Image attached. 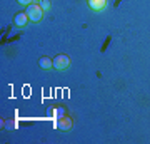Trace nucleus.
<instances>
[{
  "instance_id": "obj_5",
  "label": "nucleus",
  "mask_w": 150,
  "mask_h": 144,
  "mask_svg": "<svg viewBox=\"0 0 150 144\" xmlns=\"http://www.w3.org/2000/svg\"><path fill=\"white\" fill-rule=\"evenodd\" d=\"M87 2H88V7L95 12H100L107 7V0H87Z\"/></svg>"
},
{
  "instance_id": "obj_9",
  "label": "nucleus",
  "mask_w": 150,
  "mask_h": 144,
  "mask_svg": "<svg viewBox=\"0 0 150 144\" xmlns=\"http://www.w3.org/2000/svg\"><path fill=\"white\" fill-rule=\"evenodd\" d=\"M38 2H40V0H38Z\"/></svg>"
},
{
  "instance_id": "obj_8",
  "label": "nucleus",
  "mask_w": 150,
  "mask_h": 144,
  "mask_svg": "<svg viewBox=\"0 0 150 144\" xmlns=\"http://www.w3.org/2000/svg\"><path fill=\"white\" fill-rule=\"evenodd\" d=\"M17 2H18V4H22V5H30L33 0H17Z\"/></svg>"
},
{
  "instance_id": "obj_2",
  "label": "nucleus",
  "mask_w": 150,
  "mask_h": 144,
  "mask_svg": "<svg viewBox=\"0 0 150 144\" xmlns=\"http://www.w3.org/2000/svg\"><path fill=\"white\" fill-rule=\"evenodd\" d=\"M70 67V57L69 55H65V54H62V55H57L54 59V69L57 70H65Z\"/></svg>"
},
{
  "instance_id": "obj_3",
  "label": "nucleus",
  "mask_w": 150,
  "mask_h": 144,
  "mask_svg": "<svg viewBox=\"0 0 150 144\" xmlns=\"http://www.w3.org/2000/svg\"><path fill=\"white\" fill-rule=\"evenodd\" d=\"M55 126L62 131H70V129L74 128V123H72V119L67 117V116H60L57 121H55Z\"/></svg>"
},
{
  "instance_id": "obj_4",
  "label": "nucleus",
  "mask_w": 150,
  "mask_h": 144,
  "mask_svg": "<svg viewBox=\"0 0 150 144\" xmlns=\"http://www.w3.org/2000/svg\"><path fill=\"white\" fill-rule=\"evenodd\" d=\"M28 15H27V12H18L15 15V19H13V24H15L18 29H23V27H27V24H28Z\"/></svg>"
},
{
  "instance_id": "obj_1",
  "label": "nucleus",
  "mask_w": 150,
  "mask_h": 144,
  "mask_svg": "<svg viewBox=\"0 0 150 144\" xmlns=\"http://www.w3.org/2000/svg\"><path fill=\"white\" fill-rule=\"evenodd\" d=\"M27 15L28 19H30V22H40L43 17V9L40 5H37V4H30V5H27Z\"/></svg>"
},
{
  "instance_id": "obj_7",
  "label": "nucleus",
  "mask_w": 150,
  "mask_h": 144,
  "mask_svg": "<svg viewBox=\"0 0 150 144\" xmlns=\"http://www.w3.org/2000/svg\"><path fill=\"white\" fill-rule=\"evenodd\" d=\"M38 5L43 9V12H47L48 9H50V2H48V0H40V4H38Z\"/></svg>"
},
{
  "instance_id": "obj_6",
  "label": "nucleus",
  "mask_w": 150,
  "mask_h": 144,
  "mask_svg": "<svg viewBox=\"0 0 150 144\" xmlns=\"http://www.w3.org/2000/svg\"><path fill=\"white\" fill-rule=\"evenodd\" d=\"M38 65L42 67L43 70H48V69H54V60H50L48 57H42L38 60Z\"/></svg>"
}]
</instances>
